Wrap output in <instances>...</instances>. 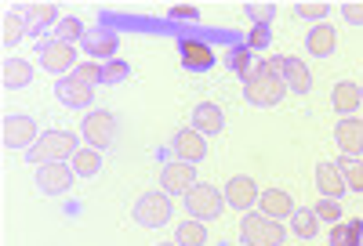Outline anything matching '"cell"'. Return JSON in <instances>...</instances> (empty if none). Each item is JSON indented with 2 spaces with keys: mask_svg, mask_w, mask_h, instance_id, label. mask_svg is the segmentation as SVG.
<instances>
[{
  "mask_svg": "<svg viewBox=\"0 0 363 246\" xmlns=\"http://www.w3.org/2000/svg\"><path fill=\"white\" fill-rule=\"evenodd\" d=\"M284 62L287 58H265V62H255L247 80H244V98L258 109H272L280 105L284 95H287V83H284Z\"/></svg>",
  "mask_w": 363,
  "mask_h": 246,
  "instance_id": "1",
  "label": "cell"
},
{
  "mask_svg": "<svg viewBox=\"0 0 363 246\" xmlns=\"http://www.w3.org/2000/svg\"><path fill=\"white\" fill-rule=\"evenodd\" d=\"M77 134H69V131H44L40 134V141L29 148V163H37V167H44V163H62V160H69V156H77Z\"/></svg>",
  "mask_w": 363,
  "mask_h": 246,
  "instance_id": "2",
  "label": "cell"
},
{
  "mask_svg": "<svg viewBox=\"0 0 363 246\" xmlns=\"http://www.w3.org/2000/svg\"><path fill=\"white\" fill-rule=\"evenodd\" d=\"M240 239L244 246H284V225L265 218L262 210H247L240 218Z\"/></svg>",
  "mask_w": 363,
  "mask_h": 246,
  "instance_id": "3",
  "label": "cell"
},
{
  "mask_svg": "<svg viewBox=\"0 0 363 246\" xmlns=\"http://www.w3.org/2000/svg\"><path fill=\"white\" fill-rule=\"evenodd\" d=\"M186 210H189V218H196V221H215V218H222V210H225V196L215 189V184L196 181L193 189L186 192Z\"/></svg>",
  "mask_w": 363,
  "mask_h": 246,
  "instance_id": "4",
  "label": "cell"
},
{
  "mask_svg": "<svg viewBox=\"0 0 363 246\" xmlns=\"http://www.w3.org/2000/svg\"><path fill=\"white\" fill-rule=\"evenodd\" d=\"M131 218L142 225V228H160L171 221V196L167 192H145L135 210H131Z\"/></svg>",
  "mask_w": 363,
  "mask_h": 246,
  "instance_id": "5",
  "label": "cell"
},
{
  "mask_svg": "<svg viewBox=\"0 0 363 246\" xmlns=\"http://www.w3.org/2000/svg\"><path fill=\"white\" fill-rule=\"evenodd\" d=\"M0 141L8 148H33L40 141L37 119L33 116H4V123H0Z\"/></svg>",
  "mask_w": 363,
  "mask_h": 246,
  "instance_id": "6",
  "label": "cell"
},
{
  "mask_svg": "<svg viewBox=\"0 0 363 246\" xmlns=\"http://www.w3.org/2000/svg\"><path fill=\"white\" fill-rule=\"evenodd\" d=\"M80 131H84V138H87V145L91 148H109L113 145V138H116V116L113 112H87L84 116V123H80Z\"/></svg>",
  "mask_w": 363,
  "mask_h": 246,
  "instance_id": "7",
  "label": "cell"
},
{
  "mask_svg": "<svg viewBox=\"0 0 363 246\" xmlns=\"http://www.w3.org/2000/svg\"><path fill=\"white\" fill-rule=\"evenodd\" d=\"M193 184H196V167L186 163V160H174V163H167L160 170V189L167 196H186Z\"/></svg>",
  "mask_w": 363,
  "mask_h": 246,
  "instance_id": "8",
  "label": "cell"
},
{
  "mask_svg": "<svg viewBox=\"0 0 363 246\" xmlns=\"http://www.w3.org/2000/svg\"><path fill=\"white\" fill-rule=\"evenodd\" d=\"M225 206H233V210H240V213H247L255 203H258V184L247 177V174H236V177H229V184H225Z\"/></svg>",
  "mask_w": 363,
  "mask_h": 246,
  "instance_id": "9",
  "label": "cell"
},
{
  "mask_svg": "<svg viewBox=\"0 0 363 246\" xmlns=\"http://www.w3.org/2000/svg\"><path fill=\"white\" fill-rule=\"evenodd\" d=\"M37 189L44 196H62L73 189V170L66 163H44L37 167Z\"/></svg>",
  "mask_w": 363,
  "mask_h": 246,
  "instance_id": "10",
  "label": "cell"
},
{
  "mask_svg": "<svg viewBox=\"0 0 363 246\" xmlns=\"http://www.w3.org/2000/svg\"><path fill=\"white\" fill-rule=\"evenodd\" d=\"M40 62H44L48 73H69V69H77L73 66V62H77V47L62 44V40H44L40 44Z\"/></svg>",
  "mask_w": 363,
  "mask_h": 246,
  "instance_id": "11",
  "label": "cell"
},
{
  "mask_svg": "<svg viewBox=\"0 0 363 246\" xmlns=\"http://www.w3.org/2000/svg\"><path fill=\"white\" fill-rule=\"evenodd\" d=\"M55 95H58V102H62L66 109H87L91 102H95V90H91L87 83H80L77 76H62V80H58Z\"/></svg>",
  "mask_w": 363,
  "mask_h": 246,
  "instance_id": "12",
  "label": "cell"
},
{
  "mask_svg": "<svg viewBox=\"0 0 363 246\" xmlns=\"http://www.w3.org/2000/svg\"><path fill=\"white\" fill-rule=\"evenodd\" d=\"M178 58H182V66H186V69H196V73L215 66V51H211V44L193 40V37L178 40Z\"/></svg>",
  "mask_w": 363,
  "mask_h": 246,
  "instance_id": "13",
  "label": "cell"
},
{
  "mask_svg": "<svg viewBox=\"0 0 363 246\" xmlns=\"http://www.w3.org/2000/svg\"><path fill=\"white\" fill-rule=\"evenodd\" d=\"M171 148H174L178 160H186V163H193V167L207 156V141H203L200 131H178L174 141H171Z\"/></svg>",
  "mask_w": 363,
  "mask_h": 246,
  "instance_id": "14",
  "label": "cell"
},
{
  "mask_svg": "<svg viewBox=\"0 0 363 246\" xmlns=\"http://www.w3.org/2000/svg\"><path fill=\"white\" fill-rule=\"evenodd\" d=\"M258 206H262V213L265 218H294V199H291V192L287 189H265L262 196H258Z\"/></svg>",
  "mask_w": 363,
  "mask_h": 246,
  "instance_id": "15",
  "label": "cell"
},
{
  "mask_svg": "<svg viewBox=\"0 0 363 246\" xmlns=\"http://www.w3.org/2000/svg\"><path fill=\"white\" fill-rule=\"evenodd\" d=\"M330 105H335V112L345 119V116H352L359 105H363V95H359V83H352V80H342V83H335V90H330Z\"/></svg>",
  "mask_w": 363,
  "mask_h": 246,
  "instance_id": "16",
  "label": "cell"
},
{
  "mask_svg": "<svg viewBox=\"0 0 363 246\" xmlns=\"http://www.w3.org/2000/svg\"><path fill=\"white\" fill-rule=\"evenodd\" d=\"M335 138H338V148H342V156H359L363 152V123L345 116L338 127H335Z\"/></svg>",
  "mask_w": 363,
  "mask_h": 246,
  "instance_id": "17",
  "label": "cell"
},
{
  "mask_svg": "<svg viewBox=\"0 0 363 246\" xmlns=\"http://www.w3.org/2000/svg\"><path fill=\"white\" fill-rule=\"evenodd\" d=\"M316 189L323 192V199H342L349 192V184H345V177L335 163H320L316 167Z\"/></svg>",
  "mask_w": 363,
  "mask_h": 246,
  "instance_id": "18",
  "label": "cell"
},
{
  "mask_svg": "<svg viewBox=\"0 0 363 246\" xmlns=\"http://www.w3.org/2000/svg\"><path fill=\"white\" fill-rule=\"evenodd\" d=\"M80 44H84V51H87L91 58H109V62H113V54H116V47H120V37L113 33V29H91Z\"/></svg>",
  "mask_w": 363,
  "mask_h": 246,
  "instance_id": "19",
  "label": "cell"
},
{
  "mask_svg": "<svg viewBox=\"0 0 363 246\" xmlns=\"http://www.w3.org/2000/svg\"><path fill=\"white\" fill-rule=\"evenodd\" d=\"M222 127H225V116H222V109L215 102H200L193 109V131H200V134H222Z\"/></svg>",
  "mask_w": 363,
  "mask_h": 246,
  "instance_id": "20",
  "label": "cell"
},
{
  "mask_svg": "<svg viewBox=\"0 0 363 246\" xmlns=\"http://www.w3.org/2000/svg\"><path fill=\"white\" fill-rule=\"evenodd\" d=\"M284 83H287V90H294V95H309L313 90V73L306 69V62L287 58L284 62Z\"/></svg>",
  "mask_w": 363,
  "mask_h": 246,
  "instance_id": "21",
  "label": "cell"
},
{
  "mask_svg": "<svg viewBox=\"0 0 363 246\" xmlns=\"http://www.w3.org/2000/svg\"><path fill=\"white\" fill-rule=\"evenodd\" d=\"M0 80H4L8 90H18L33 80V69H29V62H22V58H8L4 66H0Z\"/></svg>",
  "mask_w": 363,
  "mask_h": 246,
  "instance_id": "22",
  "label": "cell"
},
{
  "mask_svg": "<svg viewBox=\"0 0 363 246\" xmlns=\"http://www.w3.org/2000/svg\"><path fill=\"white\" fill-rule=\"evenodd\" d=\"M306 47H309V54H316V58H327V54H335V47H338V33L330 25H316L313 33H309V40H306Z\"/></svg>",
  "mask_w": 363,
  "mask_h": 246,
  "instance_id": "23",
  "label": "cell"
},
{
  "mask_svg": "<svg viewBox=\"0 0 363 246\" xmlns=\"http://www.w3.org/2000/svg\"><path fill=\"white\" fill-rule=\"evenodd\" d=\"M330 246H363V221H338L330 225Z\"/></svg>",
  "mask_w": 363,
  "mask_h": 246,
  "instance_id": "24",
  "label": "cell"
},
{
  "mask_svg": "<svg viewBox=\"0 0 363 246\" xmlns=\"http://www.w3.org/2000/svg\"><path fill=\"white\" fill-rule=\"evenodd\" d=\"M55 22H62V18H58V8H55V4H29V8H26V25H29V33H44V25H55Z\"/></svg>",
  "mask_w": 363,
  "mask_h": 246,
  "instance_id": "25",
  "label": "cell"
},
{
  "mask_svg": "<svg viewBox=\"0 0 363 246\" xmlns=\"http://www.w3.org/2000/svg\"><path fill=\"white\" fill-rule=\"evenodd\" d=\"M22 33H29L26 18H22V15H15V11H8V15H4V22H0V47H15V44L22 40Z\"/></svg>",
  "mask_w": 363,
  "mask_h": 246,
  "instance_id": "26",
  "label": "cell"
},
{
  "mask_svg": "<svg viewBox=\"0 0 363 246\" xmlns=\"http://www.w3.org/2000/svg\"><path fill=\"white\" fill-rule=\"evenodd\" d=\"M99 170H102V152H99V148H77V156H73V174L95 177Z\"/></svg>",
  "mask_w": 363,
  "mask_h": 246,
  "instance_id": "27",
  "label": "cell"
},
{
  "mask_svg": "<svg viewBox=\"0 0 363 246\" xmlns=\"http://www.w3.org/2000/svg\"><path fill=\"white\" fill-rule=\"evenodd\" d=\"M335 167L342 170L349 192H363V160L359 156H342V160H335Z\"/></svg>",
  "mask_w": 363,
  "mask_h": 246,
  "instance_id": "28",
  "label": "cell"
},
{
  "mask_svg": "<svg viewBox=\"0 0 363 246\" xmlns=\"http://www.w3.org/2000/svg\"><path fill=\"white\" fill-rule=\"evenodd\" d=\"M174 242H178V246H203V242H207V228H203V221H196V218L182 221L178 232H174Z\"/></svg>",
  "mask_w": 363,
  "mask_h": 246,
  "instance_id": "29",
  "label": "cell"
},
{
  "mask_svg": "<svg viewBox=\"0 0 363 246\" xmlns=\"http://www.w3.org/2000/svg\"><path fill=\"white\" fill-rule=\"evenodd\" d=\"M291 228H294L301 239H313V235L320 232V218H316V210H294Z\"/></svg>",
  "mask_w": 363,
  "mask_h": 246,
  "instance_id": "30",
  "label": "cell"
},
{
  "mask_svg": "<svg viewBox=\"0 0 363 246\" xmlns=\"http://www.w3.org/2000/svg\"><path fill=\"white\" fill-rule=\"evenodd\" d=\"M84 37H87V29H84L80 18H62V22H58L55 40H62V44H73V47H77V40H84Z\"/></svg>",
  "mask_w": 363,
  "mask_h": 246,
  "instance_id": "31",
  "label": "cell"
},
{
  "mask_svg": "<svg viewBox=\"0 0 363 246\" xmlns=\"http://www.w3.org/2000/svg\"><path fill=\"white\" fill-rule=\"evenodd\" d=\"M225 66H229L233 73H240V76L247 80V73H251V51H247V44L229 47V54H225Z\"/></svg>",
  "mask_w": 363,
  "mask_h": 246,
  "instance_id": "32",
  "label": "cell"
},
{
  "mask_svg": "<svg viewBox=\"0 0 363 246\" xmlns=\"http://www.w3.org/2000/svg\"><path fill=\"white\" fill-rule=\"evenodd\" d=\"M327 11H330V4H323V0H301V4H294V15L309 18V22H320Z\"/></svg>",
  "mask_w": 363,
  "mask_h": 246,
  "instance_id": "33",
  "label": "cell"
},
{
  "mask_svg": "<svg viewBox=\"0 0 363 246\" xmlns=\"http://www.w3.org/2000/svg\"><path fill=\"white\" fill-rule=\"evenodd\" d=\"M313 210H316V218H320V221H330V225H338V221L345 218V213H342V203H338V199H320V203H316Z\"/></svg>",
  "mask_w": 363,
  "mask_h": 246,
  "instance_id": "34",
  "label": "cell"
},
{
  "mask_svg": "<svg viewBox=\"0 0 363 246\" xmlns=\"http://www.w3.org/2000/svg\"><path fill=\"white\" fill-rule=\"evenodd\" d=\"M73 76L80 83H87V87H95V83H102V66L99 62H80V66L73 69Z\"/></svg>",
  "mask_w": 363,
  "mask_h": 246,
  "instance_id": "35",
  "label": "cell"
},
{
  "mask_svg": "<svg viewBox=\"0 0 363 246\" xmlns=\"http://www.w3.org/2000/svg\"><path fill=\"white\" fill-rule=\"evenodd\" d=\"M128 73H131L128 62H116V58H113V62H106V66H102V83H109V87H113V83H124Z\"/></svg>",
  "mask_w": 363,
  "mask_h": 246,
  "instance_id": "36",
  "label": "cell"
},
{
  "mask_svg": "<svg viewBox=\"0 0 363 246\" xmlns=\"http://www.w3.org/2000/svg\"><path fill=\"white\" fill-rule=\"evenodd\" d=\"M272 44V29L269 25H255L251 33H247V51H262Z\"/></svg>",
  "mask_w": 363,
  "mask_h": 246,
  "instance_id": "37",
  "label": "cell"
},
{
  "mask_svg": "<svg viewBox=\"0 0 363 246\" xmlns=\"http://www.w3.org/2000/svg\"><path fill=\"white\" fill-rule=\"evenodd\" d=\"M272 4H244V15H251L255 18V25H269V18H272Z\"/></svg>",
  "mask_w": 363,
  "mask_h": 246,
  "instance_id": "38",
  "label": "cell"
},
{
  "mask_svg": "<svg viewBox=\"0 0 363 246\" xmlns=\"http://www.w3.org/2000/svg\"><path fill=\"white\" fill-rule=\"evenodd\" d=\"M342 15H345V22L363 25V4H356V0H345V4H342Z\"/></svg>",
  "mask_w": 363,
  "mask_h": 246,
  "instance_id": "39",
  "label": "cell"
},
{
  "mask_svg": "<svg viewBox=\"0 0 363 246\" xmlns=\"http://www.w3.org/2000/svg\"><path fill=\"white\" fill-rule=\"evenodd\" d=\"M196 15H200V11H196L193 4H174V8H171V18H178V22H186V18L193 22Z\"/></svg>",
  "mask_w": 363,
  "mask_h": 246,
  "instance_id": "40",
  "label": "cell"
},
{
  "mask_svg": "<svg viewBox=\"0 0 363 246\" xmlns=\"http://www.w3.org/2000/svg\"><path fill=\"white\" fill-rule=\"evenodd\" d=\"M160 246H178V242H160Z\"/></svg>",
  "mask_w": 363,
  "mask_h": 246,
  "instance_id": "41",
  "label": "cell"
},
{
  "mask_svg": "<svg viewBox=\"0 0 363 246\" xmlns=\"http://www.w3.org/2000/svg\"><path fill=\"white\" fill-rule=\"evenodd\" d=\"M359 95H363V87H359Z\"/></svg>",
  "mask_w": 363,
  "mask_h": 246,
  "instance_id": "42",
  "label": "cell"
},
{
  "mask_svg": "<svg viewBox=\"0 0 363 246\" xmlns=\"http://www.w3.org/2000/svg\"><path fill=\"white\" fill-rule=\"evenodd\" d=\"M359 123H363V119H359Z\"/></svg>",
  "mask_w": 363,
  "mask_h": 246,
  "instance_id": "43",
  "label": "cell"
}]
</instances>
